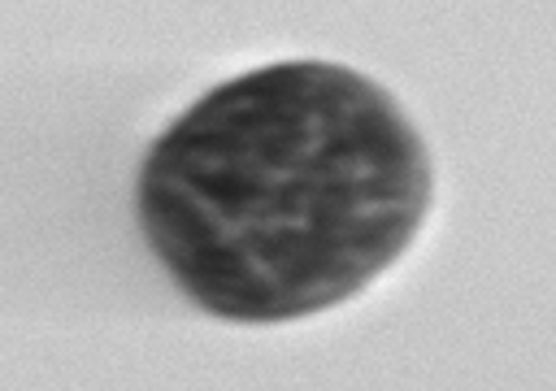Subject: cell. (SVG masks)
<instances>
[{
    "label": "cell",
    "instance_id": "1",
    "mask_svg": "<svg viewBox=\"0 0 556 391\" xmlns=\"http://www.w3.org/2000/svg\"><path fill=\"white\" fill-rule=\"evenodd\" d=\"M135 209L200 308L274 326L334 308L400 261L430 209V161L374 78L278 61L169 122Z\"/></svg>",
    "mask_w": 556,
    "mask_h": 391
}]
</instances>
